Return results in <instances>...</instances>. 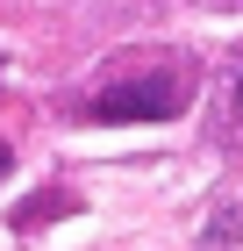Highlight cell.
Instances as JSON below:
<instances>
[{
    "label": "cell",
    "mask_w": 243,
    "mask_h": 251,
    "mask_svg": "<svg viewBox=\"0 0 243 251\" xmlns=\"http://www.w3.org/2000/svg\"><path fill=\"white\" fill-rule=\"evenodd\" d=\"M186 108V79L179 72H129L93 94V115L100 122H165Z\"/></svg>",
    "instance_id": "1"
},
{
    "label": "cell",
    "mask_w": 243,
    "mask_h": 251,
    "mask_svg": "<svg viewBox=\"0 0 243 251\" xmlns=\"http://www.w3.org/2000/svg\"><path fill=\"white\" fill-rule=\"evenodd\" d=\"M7 165H15V151H7V144H0V179H7Z\"/></svg>",
    "instance_id": "2"
}]
</instances>
